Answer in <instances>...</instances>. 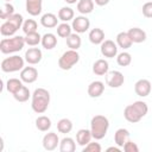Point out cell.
<instances>
[{
  "mask_svg": "<svg viewBox=\"0 0 152 152\" xmlns=\"http://www.w3.org/2000/svg\"><path fill=\"white\" fill-rule=\"evenodd\" d=\"M31 93H30V89L26 87V86H23L15 94H13V97L18 101V102H26L28 99H30Z\"/></svg>",
  "mask_w": 152,
  "mask_h": 152,
  "instance_id": "1f68e13d",
  "label": "cell"
},
{
  "mask_svg": "<svg viewBox=\"0 0 152 152\" xmlns=\"http://www.w3.org/2000/svg\"><path fill=\"white\" fill-rule=\"evenodd\" d=\"M66 4H69V5H72V4H76V2H78V0H64Z\"/></svg>",
  "mask_w": 152,
  "mask_h": 152,
  "instance_id": "ee69618b",
  "label": "cell"
},
{
  "mask_svg": "<svg viewBox=\"0 0 152 152\" xmlns=\"http://www.w3.org/2000/svg\"><path fill=\"white\" fill-rule=\"evenodd\" d=\"M36 127L40 132H48L51 128V120L45 115H40L36 119Z\"/></svg>",
  "mask_w": 152,
  "mask_h": 152,
  "instance_id": "83f0119b",
  "label": "cell"
},
{
  "mask_svg": "<svg viewBox=\"0 0 152 152\" xmlns=\"http://www.w3.org/2000/svg\"><path fill=\"white\" fill-rule=\"evenodd\" d=\"M25 43L28 46H37L39 43H42V36L36 31V32H31L25 34Z\"/></svg>",
  "mask_w": 152,
  "mask_h": 152,
  "instance_id": "836d02e7",
  "label": "cell"
},
{
  "mask_svg": "<svg viewBox=\"0 0 152 152\" xmlns=\"http://www.w3.org/2000/svg\"><path fill=\"white\" fill-rule=\"evenodd\" d=\"M5 1H6V2H10V1H11V0H5Z\"/></svg>",
  "mask_w": 152,
  "mask_h": 152,
  "instance_id": "f6af8a7d",
  "label": "cell"
},
{
  "mask_svg": "<svg viewBox=\"0 0 152 152\" xmlns=\"http://www.w3.org/2000/svg\"><path fill=\"white\" fill-rule=\"evenodd\" d=\"M76 150V142L72 138L65 137L59 141V151L61 152H74Z\"/></svg>",
  "mask_w": 152,
  "mask_h": 152,
  "instance_id": "484cf974",
  "label": "cell"
},
{
  "mask_svg": "<svg viewBox=\"0 0 152 152\" xmlns=\"http://www.w3.org/2000/svg\"><path fill=\"white\" fill-rule=\"evenodd\" d=\"M25 38L21 36H13L10 38H2L0 42V51L4 55L19 52L25 45Z\"/></svg>",
  "mask_w": 152,
  "mask_h": 152,
  "instance_id": "3957f363",
  "label": "cell"
},
{
  "mask_svg": "<svg viewBox=\"0 0 152 152\" xmlns=\"http://www.w3.org/2000/svg\"><path fill=\"white\" fill-rule=\"evenodd\" d=\"M59 141H61V140H59L57 133H55V132H49V133H46V134L43 137L42 144H43L44 150H46V151H53V150H56L57 146L59 145Z\"/></svg>",
  "mask_w": 152,
  "mask_h": 152,
  "instance_id": "30bf717a",
  "label": "cell"
},
{
  "mask_svg": "<svg viewBox=\"0 0 152 152\" xmlns=\"http://www.w3.org/2000/svg\"><path fill=\"white\" fill-rule=\"evenodd\" d=\"M71 27L72 30L76 32V33H84L89 30L90 27V21L89 19L86 17V15H78L76 18L72 19V24H71Z\"/></svg>",
  "mask_w": 152,
  "mask_h": 152,
  "instance_id": "52a82bcc",
  "label": "cell"
},
{
  "mask_svg": "<svg viewBox=\"0 0 152 152\" xmlns=\"http://www.w3.org/2000/svg\"><path fill=\"white\" fill-rule=\"evenodd\" d=\"M129 140V132L126 128H119L114 133V142L119 147H124L125 142Z\"/></svg>",
  "mask_w": 152,
  "mask_h": 152,
  "instance_id": "ffe728a7",
  "label": "cell"
},
{
  "mask_svg": "<svg viewBox=\"0 0 152 152\" xmlns=\"http://www.w3.org/2000/svg\"><path fill=\"white\" fill-rule=\"evenodd\" d=\"M109 128V120L104 115H95L90 121V132L95 140H101L106 137Z\"/></svg>",
  "mask_w": 152,
  "mask_h": 152,
  "instance_id": "7a4b0ae2",
  "label": "cell"
},
{
  "mask_svg": "<svg viewBox=\"0 0 152 152\" xmlns=\"http://www.w3.org/2000/svg\"><path fill=\"white\" fill-rule=\"evenodd\" d=\"M80 61V55L77 50H66L62 53V56L58 59V66L62 70H70L75 64H77Z\"/></svg>",
  "mask_w": 152,
  "mask_h": 152,
  "instance_id": "5b68a950",
  "label": "cell"
},
{
  "mask_svg": "<svg viewBox=\"0 0 152 152\" xmlns=\"http://www.w3.org/2000/svg\"><path fill=\"white\" fill-rule=\"evenodd\" d=\"M94 2H95L97 6H106V5H108L109 0H94Z\"/></svg>",
  "mask_w": 152,
  "mask_h": 152,
  "instance_id": "b9f144b4",
  "label": "cell"
},
{
  "mask_svg": "<svg viewBox=\"0 0 152 152\" xmlns=\"http://www.w3.org/2000/svg\"><path fill=\"white\" fill-rule=\"evenodd\" d=\"M142 15L145 18H152V1H147L142 5Z\"/></svg>",
  "mask_w": 152,
  "mask_h": 152,
  "instance_id": "60d3db41",
  "label": "cell"
},
{
  "mask_svg": "<svg viewBox=\"0 0 152 152\" xmlns=\"http://www.w3.org/2000/svg\"><path fill=\"white\" fill-rule=\"evenodd\" d=\"M109 71V64L106 59H97L93 64V72L97 76H103Z\"/></svg>",
  "mask_w": 152,
  "mask_h": 152,
  "instance_id": "d6986e66",
  "label": "cell"
},
{
  "mask_svg": "<svg viewBox=\"0 0 152 152\" xmlns=\"http://www.w3.org/2000/svg\"><path fill=\"white\" fill-rule=\"evenodd\" d=\"M107 151H108V152H110V151H114V152H120L121 150H120V147H119V146H116V147H115V146H110V147H108V148H107Z\"/></svg>",
  "mask_w": 152,
  "mask_h": 152,
  "instance_id": "7bdbcfd3",
  "label": "cell"
},
{
  "mask_svg": "<svg viewBox=\"0 0 152 152\" xmlns=\"http://www.w3.org/2000/svg\"><path fill=\"white\" fill-rule=\"evenodd\" d=\"M122 148H124L125 152H139L138 145L134 141H132V140H127Z\"/></svg>",
  "mask_w": 152,
  "mask_h": 152,
  "instance_id": "ab89813d",
  "label": "cell"
},
{
  "mask_svg": "<svg viewBox=\"0 0 152 152\" xmlns=\"http://www.w3.org/2000/svg\"><path fill=\"white\" fill-rule=\"evenodd\" d=\"M116 63L120 66H128L132 63V56L127 51H122L119 55H116Z\"/></svg>",
  "mask_w": 152,
  "mask_h": 152,
  "instance_id": "e575fe53",
  "label": "cell"
},
{
  "mask_svg": "<svg viewBox=\"0 0 152 152\" xmlns=\"http://www.w3.org/2000/svg\"><path fill=\"white\" fill-rule=\"evenodd\" d=\"M42 46L46 50H52L53 48H56L57 45V37L49 32V33H45L44 36H42Z\"/></svg>",
  "mask_w": 152,
  "mask_h": 152,
  "instance_id": "603a6c76",
  "label": "cell"
},
{
  "mask_svg": "<svg viewBox=\"0 0 152 152\" xmlns=\"http://www.w3.org/2000/svg\"><path fill=\"white\" fill-rule=\"evenodd\" d=\"M23 81L19 80V78H10L7 82H6V89L8 93H11L12 95L15 94L21 87H23Z\"/></svg>",
  "mask_w": 152,
  "mask_h": 152,
  "instance_id": "f546056e",
  "label": "cell"
},
{
  "mask_svg": "<svg viewBox=\"0 0 152 152\" xmlns=\"http://www.w3.org/2000/svg\"><path fill=\"white\" fill-rule=\"evenodd\" d=\"M18 30L19 28L17 27V25H14L10 20H5L0 26V33H1L2 37H12V36L15 34V32Z\"/></svg>",
  "mask_w": 152,
  "mask_h": 152,
  "instance_id": "7402d4cb",
  "label": "cell"
},
{
  "mask_svg": "<svg viewBox=\"0 0 152 152\" xmlns=\"http://www.w3.org/2000/svg\"><path fill=\"white\" fill-rule=\"evenodd\" d=\"M94 4H95L94 0H78L76 8H77V11H78L81 14L86 15V14H89V13L93 12V10H94Z\"/></svg>",
  "mask_w": 152,
  "mask_h": 152,
  "instance_id": "cb8c5ba5",
  "label": "cell"
},
{
  "mask_svg": "<svg viewBox=\"0 0 152 152\" xmlns=\"http://www.w3.org/2000/svg\"><path fill=\"white\" fill-rule=\"evenodd\" d=\"M38 78V70L34 66H24L23 70H20V80L24 83H33Z\"/></svg>",
  "mask_w": 152,
  "mask_h": 152,
  "instance_id": "8fae6325",
  "label": "cell"
},
{
  "mask_svg": "<svg viewBox=\"0 0 152 152\" xmlns=\"http://www.w3.org/2000/svg\"><path fill=\"white\" fill-rule=\"evenodd\" d=\"M71 129H72V122H71V120H69L66 118H63V119H61L57 122V131L59 133L66 134V133H70Z\"/></svg>",
  "mask_w": 152,
  "mask_h": 152,
  "instance_id": "4dcf8cb0",
  "label": "cell"
},
{
  "mask_svg": "<svg viewBox=\"0 0 152 152\" xmlns=\"http://www.w3.org/2000/svg\"><path fill=\"white\" fill-rule=\"evenodd\" d=\"M12 14H14V7H13V5H11L10 2L4 4L2 10L0 12V18L4 19V20H7Z\"/></svg>",
  "mask_w": 152,
  "mask_h": 152,
  "instance_id": "8d00e7d4",
  "label": "cell"
},
{
  "mask_svg": "<svg viewBox=\"0 0 152 152\" xmlns=\"http://www.w3.org/2000/svg\"><path fill=\"white\" fill-rule=\"evenodd\" d=\"M37 28H38V25H37V21L34 19H26V20H24L21 30H23V32L25 34L31 33V32H36Z\"/></svg>",
  "mask_w": 152,
  "mask_h": 152,
  "instance_id": "d590c367",
  "label": "cell"
},
{
  "mask_svg": "<svg viewBox=\"0 0 152 152\" xmlns=\"http://www.w3.org/2000/svg\"><path fill=\"white\" fill-rule=\"evenodd\" d=\"M116 44H118L119 48H121L124 50H127V49H129L132 46L133 42L131 40V38H129L127 32H120L116 36Z\"/></svg>",
  "mask_w": 152,
  "mask_h": 152,
  "instance_id": "d4e9b609",
  "label": "cell"
},
{
  "mask_svg": "<svg viewBox=\"0 0 152 152\" xmlns=\"http://www.w3.org/2000/svg\"><path fill=\"white\" fill-rule=\"evenodd\" d=\"M152 90V84L146 78H141V80H138L134 84V91L138 96L140 97H146L150 95Z\"/></svg>",
  "mask_w": 152,
  "mask_h": 152,
  "instance_id": "9c48e42d",
  "label": "cell"
},
{
  "mask_svg": "<svg viewBox=\"0 0 152 152\" xmlns=\"http://www.w3.org/2000/svg\"><path fill=\"white\" fill-rule=\"evenodd\" d=\"M127 33L133 43L139 44V43H142L146 40V32L140 27H132L127 31Z\"/></svg>",
  "mask_w": 152,
  "mask_h": 152,
  "instance_id": "2e32d148",
  "label": "cell"
},
{
  "mask_svg": "<svg viewBox=\"0 0 152 152\" xmlns=\"http://www.w3.org/2000/svg\"><path fill=\"white\" fill-rule=\"evenodd\" d=\"M31 107L37 114H43L46 112L50 103V93L44 88H37L32 94Z\"/></svg>",
  "mask_w": 152,
  "mask_h": 152,
  "instance_id": "6da1fadb",
  "label": "cell"
},
{
  "mask_svg": "<svg viewBox=\"0 0 152 152\" xmlns=\"http://www.w3.org/2000/svg\"><path fill=\"white\" fill-rule=\"evenodd\" d=\"M24 57H25V62H27L31 65H34L42 61L43 53H42V50L38 48H30L28 50H26Z\"/></svg>",
  "mask_w": 152,
  "mask_h": 152,
  "instance_id": "7c38bea8",
  "label": "cell"
},
{
  "mask_svg": "<svg viewBox=\"0 0 152 152\" xmlns=\"http://www.w3.org/2000/svg\"><path fill=\"white\" fill-rule=\"evenodd\" d=\"M106 84L110 88H119L124 84L125 82V77L122 75V72L118 71V70H112V71H108L106 75Z\"/></svg>",
  "mask_w": 152,
  "mask_h": 152,
  "instance_id": "8992f818",
  "label": "cell"
},
{
  "mask_svg": "<svg viewBox=\"0 0 152 152\" xmlns=\"http://www.w3.org/2000/svg\"><path fill=\"white\" fill-rule=\"evenodd\" d=\"M100 50H101V53H102L103 57H106V58H114L118 55V44L114 43L110 39H107V40L102 42Z\"/></svg>",
  "mask_w": 152,
  "mask_h": 152,
  "instance_id": "ba28073f",
  "label": "cell"
},
{
  "mask_svg": "<svg viewBox=\"0 0 152 152\" xmlns=\"http://www.w3.org/2000/svg\"><path fill=\"white\" fill-rule=\"evenodd\" d=\"M58 20L59 19L53 13H45L40 18V24H42V26H44L46 28H53V27H57Z\"/></svg>",
  "mask_w": 152,
  "mask_h": 152,
  "instance_id": "44dd1931",
  "label": "cell"
},
{
  "mask_svg": "<svg viewBox=\"0 0 152 152\" xmlns=\"http://www.w3.org/2000/svg\"><path fill=\"white\" fill-rule=\"evenodd\" d=\"M57 36L61 37V38H68L72 32V27L71 25H69L68 23H62V24H58L57 25Z\"/></svg>",
  "mask_w": 152,
  "mask_h": 152,
  "instance_id": "d6a6232c",
  "label": "cell"
},
{
  "mask_svg": "<svg viewBox=\"0 0 152 152\" xmlns=\"http://www.w3.org/2000/svg\"><path fill=\"white\" fill-rule=\"evenodd\" d=\"M81 44H82V39L80 37L78 33H71L68 38H66V45L69 49L71 50H78L81 48Z\"/></svg>",
  "mask_w": 152,
  "mask_h": 152,
  "instance_id": "f1b7e54d",
  "label": "cell"
},
{
  "mask_svg": "<svg viewBox=\"0 0 152 152\" xmlns=\"http://www.w3.org/2000/svg\"><path fill=\"white\" fill-rule=\"evenodd\" d=\"M102 147L99 142H89L86 146H83V152H101Z\"/></svg>",
  "mask_w": 152,
  "mask_h": 152,
  "instance_id": "f35d334b",
  "label": "cell"
},
{
  "mask_svg": "<svg viewBox=\"0 0 152 152\" xmlns=\"http://www.w3.org/2000/svg\"><path fill=\"white\" fill-rule=\"evenodd\" d=\"M104 91V83L101 81H93L88 86V95L93 99L100 97Z\"/></svg>",
  "mask_w": 152,
  "mask_h": 152,
  "instance_id": "5bb4252c",
  "label": "cell"
},
{
  "mask_svg": "<svg viewBox=\"0 0 152 152\" xmlns=\"http://www.w3.org/2000/svg\"><path fill=\"white\" fill-rule=\"evenodd\" d=\"M25 8H26V12L30 15L37 17V15H39L42 13V10H43V0H26Z\"/></svg>",
  "mask_w": 152,
  "mask_h": 152,
  "instance_id": "4fadbf2b",
  "label": "cell"
},
{
  "mask_svg": "<svg viewBox=\"0 0 152 152\" xmlns=\"http://www.w3.org/2000/svg\"><path fill=\"white\" fill-rule=\"evenodd\" d=\"M88 38H89V40H90L91 44H94V45H101L102 42L104 40V31L102 28H100V27L91 28L89 31Z\"/></svg>",
  "mask_w": 152,
  "mask_h": 152,
  "instance_id": "e0dca14e",
  "label": "cell"
},
{
  "mask_svg": "<svg viewBox=\"0 0 152 152\" xmlns=\"http://www.w3.org/2000/svg\"><path fill=\"white\" fill-rule=\"evenodd\" d=\"M124 116H125V119L128 122H132V124L139 122L142 119V116L138 113V110L134 108L133 104H128V106L125 107V109H124Z\"/></svg>",
  "mask_w": 152,
  "mask_h": 152,
  "instance_id": "9a60e30c",
  "label": "cell"
},
{
  "mask_svg": "<svg viewBox=\"0 0 152 152\" xmlns=\"http://www.w3.org/2000/svg\"><path fill=\"white\" fill-rule=\"evenodd\" d=\"M25 59L18 55H13L10 57H6L1 61V70L4 72H15L24 69Z\"/></svg>",
  "mask_w": 152,
  "mask_h": 152,
  "instance_id": "277c9868",
  "label": "cell"
},
{
  "mask_svg": "<svg viewBox=\"0 0 152 152\" xmlns=\"http://www.w3.org/2000/svg\"><path fill=\"white\" fill-rule=\"evenodd\" d=\"M91 138H93L91 132H90V129H87V128L78 129L76 133V142H77V145H80L82 147L86 146L87 144H89Z\"/></svg>",
  "mask_w": 152,
  "mask_h": 152,
  "instance_id": "ac0fdd59",
  "label": "cell"
},
{
  "mask_svg": "<svg viewBox=\"0 0 152 152\" xmlns=\"http://www.w3.org/2000/svg\"><path fill=\"white\" fill-rule=\"evenodd\" d=\"M132 104L134 106V108L138 110V113H139L142 118L147 114L148 107H147V103H146V102H144V101H135V102H133Z\"/></svg>",
  "mask_w": 152,
  "mask_h": 152,
  "instance_id": "74e56055",
  "label": "cell"
},
{
  "mask_svg": "<svg viewBox=\"0 0 152 152\" xmlns=\"http://www.w3.org/2000/svg\"><path fill=\"white\" fill-rule=\"evenodd\" d=\"M74 18H75L74 10L69 6H64L58 11V19L62 20L63 23H68V21L72 20Z\"/></svg>",
  "mask_w": 152,
  "mask_h": 152,
  "instance_id": "4316f807",
  "label": "cell"
}]
</instances>
